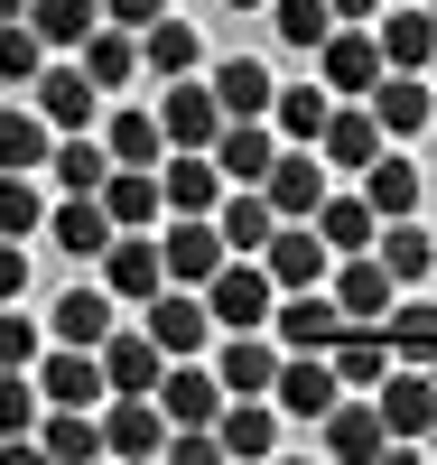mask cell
<instances>
[{"label": "cell", "instance_id": "ee69618b", "mask_svg": "<svg viewBox=\"0 0 437 465\" xmlns=\"http://www.w3.org/2000/svg\"><path fill=\"white\" fill-rule=\"evenodd\" d=\"M37 223H47V196L28 186V168H0V232H10V242H28Z\"/></svg>", "mask_w": 437, "mask_h": 465}, {"label": "cell", "instance_id": "5b68a950", "mask_svg": "<svg viewBox=\"0 0 437 465\" xmlns=\"http://www.w3.org/2000/svg\"><path fill=\"white\" fill-rule=\"evenodd\" d=\"M307 56H316V84H326V94H372V84H382V47H372V28H344V19H335Z\"/></svg>", "mask_w": 437, "mask_h": 465}, {"label": "cell", "instance_id": "e0dca14e", "mask_svg": "<svg viewBox=\"0 0 437 465\" xmlns=\"http://www.w3.org/2000/svg\"><path fill=\"white\" fill-rule=\"evenodd\" d=\"M428 112H437L428 74H401V65H382V84H372V122H382V140H419V131H428Z\"/></svg>", "mask_w": 437, "mask_h": 465}, {"label": "cell", "instance_id": "1f68e13d", "mask_svg": "<svg viewBox=\"0 0 437 465\" xmlns=\"http://www.w3.org/2000/svg\"><path fill=\"white\" fill-rule=\"evenodd\" d=\"M47 149H56L47 112L37 103H0V168H47Z\"/></svg>", "mask_w": 437, "mask_h": 465}, {"label": "cell", "instance_id": "f907efd6", "mask_svg": "<svg viewBox=\"0 0 437 465\" xmlns=\"http://www.w3.org/2000/svg\"><path fill=\"white\" fill-rule=\"evenodd\" d=\"M0 298H28V252L0 232Z\"/></svg>", "mask_w": 437, "mask_h": 465}, {"label": "cell", "instance_id": "484cf974", "mask_svg": "<svg viewBox=\"0 0 437 465\" xmlns=\"http://www.w3.org/2000/svg\"><path fill=\"white\" fill-rule=\"evenodd\" d=\"M47 232L56 252H74V261H103V242H112V214H103V196H65V205H47Z\"/></svg>", "mask_w": 437, "mask_h": 465}, {"label": "cell", "instance_id": "f546056e", "mask_svg": "<svg viewBox=\"0 0 437 465\" xmlns=\"http://www.w3.org/2000/svg\"><path fill=\"white\" fill-rule=\"evenodd\" d=\"M84 74H94V94H122L131 74H140V28L94 19V37H84Z\"/></svg>", "mask_w": 437, "mask_h": 465}, {"label": "cell", "instance_id": "ba28073f", "mask_svg": "<svg viewBox=\"0 0 437 465\" xmlns=\"http://www.w3.org/2000/svg\"><path fill=\"white\" fill-rule=\"evenodd\" d=\"M205 159H214L223 186H261L270 159H280V131H270V112H261V122H223V131L205 140Z\"/></svg>", "mask_w": 437, "mask_h": 465}, {"label": "cell", "instance_id": "5bb4252c", "mask_svg": "<svg viewBox=\"0 0 437 465\" xmlns=\"http://www.w3.org/2000/svg\"><path fill=\"white\" fill-rule=\"evenodd\" d=\"M223 131V103L195 84V74H168V103H158V140L168 149H205Z\"/></svg>", "mask_w": 437, "mask_h": 465}, {"label": "cell", "instance_id": "ab89813d", "mask_svg": "<svg viewBox=\"0 0 437 465\" xmlns=\"http://www.w3.org/2000/svg\"><path fill=\"white\" fill-rule=\"evenodd\" d=\"M37 438V456H56V465H84V456H103V419L94 410H56L47 429H28Z\"/></svg>", "mask_w": 437, "mask_h": 465}, {"label": "cell", "instance_id": "b9f144b4", "mask_svg": "<svg viewBox=\"0 0 437 465\" xmlns=\"http://www.w3.org/2000/svg\"><path fill=\"white\" fill-rule=\"evenodd\" d=\"M19 19L47 37V47H84V37H94V19H103V0H28Z\"/></svg>", "mask_w": 437, "mask_h": 465}, {"label": "cell", "instance_id": "7c38bea8", "mask_svg": "<svg viewBox=\"0 0 437 465\" xmlns=\"http://www.w3.org/2000/svg\"><path fill=\"white\" fill-rule=\"evenodd\" d=\"M168 447V410H158L149 391H112V410H103V456H158Z\"/></svg>", "mask_w": 437, "mask_h": 465}, {"label": "cell", "instance_id": "30bf717a", "mask_svg": "<svg viewBox=\"0 0 437 465\" xmlns=\"http://www.w3.org/2000/svg\"><path fill=\"white\" fill-rule=\"evenodd\" d=\"M261 270H270V289H316L335 270V252L316 242V223H270V242H261Z\"/></svg>", "mask_w": 437, "mask_h": 465}, {"label": "cell", "instance_id": "11a10c76", "mask_svg": "<svg viewBox=\"0 0 437 465\" xmlns=\"http://www.w3.org/2000/svg\"><path fill=\"white\" fill-rule=\"evenodd\" d=\"M19 10H28V0H0V19H19Z\"/></svg>", "mask_w": 437, "mask_h": 465}, {"label": "cell", "instance_id": "277c9868", "mask_svg": "<svg viewBox=\"0 0 437 465\" xmlns=\"http://www.w3.org/2000/svg\"><path fill=\"white\" fill-rule=\"evenodd\" d=\"M372 410H382V429H391V447H419V438H437V381L410 363V372H382L372 381Z\"/></svg>", "mask_w": 437, "mask_h": 465}, {"label": "cell", "instance_id": "d590c367", "mask_svg": "<svg viewBox=\"0 0 437 465\" xmlns=\"http://www.w3.org/2000/svg\"><path fill=\"white\" fill-rule=\"evenodd\" d=\"M326 363H335V381H344V391H372V381L391 372V344H382L372 326H344V335L326 344Z\"/></svg>", "mask_w": 437, "mask_h": 465}, {"label": "cell", "instance_id": "e575fe53", "mask_svg": "<svg viewBox=\"0 0 437 465\" xmlns=\"http://www.w3.org/2000/svg\"><path fill=\"white\" fill-rule=\"evenodd\" d=\"M307 223H316V242H326V252H372V223H382V214H372L363 196H316Z\"/></svg>", "mask_w": 437, "mask_h": 465}, {"label": "cell", "instance_id": "f6af8a7d", "mask_svg": "<svg viewBox=\"0 0 437 465\" xmlns=\"http://www.w3.org/2000/svg\"><path fill=\"white\" fill-rule=\"evenodd\" d=\"M270 28H280V47H316V37H326L335 28V10H326V0H270Z\"/></svg>", "mask_w": 437, "mask_h": 465}, {"label": "cell", "instance_id": "681fc988", "mask_svg": "<svg viewBox=\"0 0 437 465\" xmlns=\"http://www.w3.org/2000/svg\"><path fill=\"white\" fill-rule=\"evenodd\" d=\"M168 465H223V447H214V429H168V447H158Z\"/></svg>", "mask_w": 437, "mask_h": 465}, {"label": "cell", "instance_id": "2e32d148", "mask_svg": "<svg viewBox=\"0 0 437 465\" xmlns=\"http://www.w3.org/2000/svg\"><path fill=\"white\" fill-rule=\"evenodd\" d=\"M28 103L47 112V131H94V74L84 65H37V84H28Z\"/></svg>", "mask_w": 437, "mask_h": 465}, {"label": "cell", "instance_id": "4dcf8cb0", "mask_svg": "<svg viewBox=\"0 0 437 465\" xmlns=\"http://www.w3.org/2000/svg\"><path fill=\"white\" fill-rule=\"evenodd\" d=\"M270 223H280V214H270L261 186H223V196H214V232H223V252H261V242H270Z\"/></svg>", "mask_w": 437, "mask_h": 465}, {"label": "cell", "instance_id": "816d5d0a", "mask_svg": "<svg viewBox=\"0 0 437 465\" xmlns=\"http://www.w3.org/2000/svg\"><path fill=\"white\" fill-rule=\"evenodd\" d=\"M158 10H168V0H103V19H112V28H149Z\"/></svg>", "mask_w": 437, "mask_h": 465}, {"label": "cell", "instance_id": "6f0895ef", "mask_svg": "<svg viewBox=\"0 0 437 465\" xmlns=\"http://www.w3.org/2000/svg\"><path fill=\"white\" fill-rule=\"evenodd\" d=\"M428 19H437V0H428Z\"/></svg>", "mask_w": 437, "mask_h": 465}, {"label": "cell", "instance_id": "4316f807", "mask_svg": "<svg viewBox=\"0 0 437 465\" xmlns=\"http://www.w3.org/2000/svg\"><path fill=\"white\" fill-rule=\"evenodd\" d=\"M140 65L158 74V84H168V74H195V65H205V37H195L177 10H158V19L140 28Z\"/></svg>", "mask_w": 437, "mask_h": 465}, {"label": "cell", "instance_id": "ac0fdd59", "mask_svg": "<svg viewBox=\"0 0 437 465\" xmlns=\"http://www.w3.org/2000/svg\"><path fill=\"white\" fill-rule=\"evenodd\" d=\"M372 261L391 270V289H419L437 270V232H419V214H391V223H372Z\"/></svg>", "mask_w": 437, "mask_h": 465}, {"label": "cell", "instance_id": "836d02e7", "mask_svg": "<svg viewBox=\"0 0 437 465\" xmlns=\"http://www.w3.org/2000/svg\"><path fill=\"white\" fill-rule=\"evenodd\" d=\"M47 168H56V186H65V196H94V186H103V168H112V149H103L94 131H56Z\"/></svg>", "mask_w": 437, "mask_h": 465}, {"label": "cell", "instance_id": "c3c4849f", "mask_svg": "<svg viewBox=\"0 0 437 465\" xmlns=\"http://www.w3.org/2000/svg\"><path fill=\"white\" fill-rule=\"evenodd\" d=\"M0 363H19V372L37 363V326L19 317V298H0Z\"/></svg>", "mask_w": 437, "mask_h": 465}, {"label": "cell", "instance_id": "9a60e30c", "mask_svg": "<svg viewBox=\"0 0 437 465\" xmlns=\"http://www.w3.org/2000/svg\"><path fill=\"white\" fill-rule=\"evenodd\" d=\"M344 391L326 354H280V372H270V401H280V419H326V401Z\"/></svg>", "mask_w": 437, "mask_h": 465}, {"label": "cell", "instance_id": "44dd1931", "mask_svg": "<svg viewBox=\"0 0 437 465\" xmlns=\"http://www.w3.org/2000/svg\"><path fill=\"white\" fill-rule=\"evenodd\" d=\"M270 372H280V344H270L261 326L223 335V354H214V381H223V401H252V391H270Z\"/></svg>", "mask_w": 437, "mask_h": 465}, {"label": "cell", "instance_id": "f35d334b", "mask_svg": "<svg viewBox=\"0 0 437 465\" xmlns=\"http://www.w3.org/2000/svg\"><path fill=\"white\" fill-rule=\"evenodd\" d=\"M103 149H112V168H158V159H168L158 112H112V122H103Z\"/></svg>", "mask_w": 437, "mask_h": 465}, {"label": "cell", "instance_id": "7bdbcfd3", "mask_svg": "<svg viewBox=\"0 0 437 465\" xmlns=\"http://www.w3.org/2000/svg\"><path fill=\"white\" fill-rule=\"evenodd\" d=\"M37 65H47V37H37L28 19H0V84H37Z\"/></svg>", "mask_w": 437, "mask_h": 465}, {"label": "cell", "instance_id": "60d3db41", "mask_svg": "<svg viewBox=\"0 0 437 465\" xmlns=\"http://www.w3.org/2000/svg\"><path fill=\"white\" fill-rule=\"evenodd\" d=\"M103 335H112V289H65L56 298V344H84L94 354Z\"/></svg>", "mask_w": 437, "mask_h": 465}, {"label": "cell", "instance_id": "83f0119b", "mask_svg": "<svg viewBox=\"0 0 437 465\" xmlns=\"http://www.w3.org/2000/svg\"><path fill=\"white\" fill-rule=\"evenodd\" d=\"M372 47H382V65L428 74V56H437V19H428V0H419V10H391V19L372 28Z\"/></svg>", "mask_w": 437, "mask_h": 465}, {"label": "cell", "instance_id": "d4e9b609", "mask_svg": "<svg viewBox=\"0 0 437 465\" xmlns=\"http://www.w3.org/2000/svg\"><path fill=\"white\" fill-rule=\"evenodd\" d=\"M419 196H428V177L401 159V149H372V159H363V205L391 223V214H419Z\"/></svg>", "mask_w": 437, "mask_h": 465}, {"label": "cell", "instance_id": "7a4b0ae2", "mask_svg": "<svg viewBox=\"0 0 437 465\" xmlns=\"http://www.w3.org/2000/svg\"><path fill=\"white\" fill-rule=\"evenodd\" d=\"M140 307H149L140 326H149V344H158V354H168V363H177V354H205V344H214V317H205V289H177V280H158V289H149Z\"/></svg>", "mask_w": 437, "mask_h": 465}, {"label": "cell", "instance_id": "9c48e42d", "mask_svg": "<svg viewBox=\"0 0 437 465\" xmlns=\"http://www.w3.org/2000/svg\"><path fill=\"white\" fill-rule=\"evenodd\" d=\"M158 410H168V429H214V410H223V381L195 363V354H177L168 372H158V391H149Z\"/></svg>", "mask_w": 437, "mask_h": 465}, {"label": "cell", "instance_id": "f1b7e54d", "mask_svg": "<svg viewBox=\"0 0 437 465\" xmlns=\"http://www.w3.org/2000/svg\"><path fill=\"white\" fill-rule=\"evenodd\" d=\"M103 214H112V232H140V223H158V168H103Z\"/></svg>", "mask_w": 437, "mask_h": 465}, {"label": "cell", "instance_id": "9f6ffc18", "mask_svg": "<svg viewBox=\"0 0 437 465\" xmlns=\"http://www.w3.org/2000/svg\"><path fill=\"white\" fill-rule=\"evenodd\" d=\"M428 94H437V56H428Z\"/></svg>", "mask_w": 437, "mask_h": 465}, {"label": "cell", "instance_id": "74e56055", "mask_svg": "<svg viewBox=\"0 0 437 465\" xmlns=\"http://www.w3.org/2000/svg\"><path fill=\"white\" fill-rule=\"evenodd\" d=\"M326 112H335V94H326V84H280V94H270V131H280V140H307V149H316Z\"/></svg>", "mask_w": 437, "mask_h": 465}, {"label": "cell", "instance_id": "7dc6e473", "mask_svg": "<svg viewBox=\"0 0 437 465\" xmlns=\"http://www.w3.org/2000/svg\"><path fill=\"white\" fill-rule=\"evenodd\" d=\"M37 429V381L19 363H0V438H28Z\"/></svg>", "mask_w": 437, "mask_h": 465}, {"label": "cell", "instance_id": "ffe728a7", "mask_svg": "<svg viewBox=\"0 0 437 465\" xmlns=\"http://www.w3.org/2000/svg\"><path fill=\"white\" fill-rule=\"evenodd\" d=\"M94 363H103V391H158V372H168V354L149 344V326H140V335L112 326V335L94 344Z\"/></svg>", "mask_w": 437, "mask_h": 465}, {"label": "cell", "instance_id": "bcb514c9", "mask_svg": "<svg viewBox=\"0 0 437 465\" xmlns=\"http://www.w3.org/2000/svg\"><path fill=\"white\" fill-rule=\"evenodd\" d=\"M382 326L401 335L410 363H437V307H419V298H410V307H382Z\"/></svg>", "mask_w": 437, "mask_h": 465}, {"label": "cell", "instance_id": "8d00e7d4", "mask_svg": "<svg viewBox=\"0 0 437 465\" xmlns=\"http://www.w3.org/2000/svg\"><path fill=\"white\" fill-rule=\"evenodd\" d=\"M158 280H168V270H158V242H122V232L103 242V289L112 298H149Z\"/></svg>", "mask_w": 437, "mask_h": 465}, {"label": "cell", "instance_id": "cb8c5ba5", "mask_svg": "<svg viewBox=\"0 0 437 465\" xmlns=\"http://www.w3.org/2000/svg\"><path fill=\"white\" fill-rule=\"evenodd\" d=\"M335 307H344V326H382V307H391V270L372 252H335Z\"/></svg>", "mask_w": 437, "mask_h": 465}, {"label": "cell", "instance_id": "8992f818", "mask_svg": "<svg viewBox=\"0 0 437 465\" xmlns=\"http://www.w3.org/2000/svg\"><path fill=\"white\" fill-rule=\"evenodd\" d=\"M316 447H326L335 465H372V456H391V429H382V410L372 401H326V419H316Z\"/></svg>", "mask_w": 437, "mask_h": 465}, {"label": "cell", "instance_id": "52a82bcc", "mask_svg": "<svg viewBox=\"0 0 437 465\" xmlns=\"http://www.w3.org/2000/svg\"><path fill=\"white\" fill-rule=\"evenodd\" d=\"M261 196H270V214H280V223H307V214H316V196H326V159H316L307 140H289L280 159H270Z\"/></svg>", "mask_w": 437, "mask_h": 465}, {"label": "cell", "instance_id": "3957f363", "mask_svg": "<svg viewBox=\"0 0 437 465\" xmlns=\"http://www.w3.org/2000/svg\"><path fill=\"white\" fill-rule=\"evenodd\" d=\"M270 335H280V354H326L344 335V307L326 289H280L270 298Z\"/></svg>", "mask_w": 437, "mask_h": 465}, {"label": "cell", "instance_id": "d6a6232c", "mask_svg": "<svg viewBox=\"0 0 437 465\" xmlns=\"http://www.w3.org/2000/svg\"><path fill=\"white\" fill-rule=\"evenodd\" d=\"M372 149H382V122H372V112H326V131H316V159H326V168H353V177H363Z\"/></svg>", "mask_w": 437, "mask_h": 465}, {"label": "cell", "instance_id": "603a6c76", "mask_svg": "<svg viewBox=\"0 0 437 465\" xmlns=\"http://www.w3.org/2000/svg\"><path fill=\"white\" fill-rule=\"evenodd\" d=\"M205 94L223 103V122H261L280 84H270V65H261V56H223V65L205 74Z\"/></svg>", "mask_w": 437, "mask_h": 465}, {"label": "cell", "instance_id": "f5cc1de1", "mask_svg": "<svg viewBox=\"0 0 437 465\" xmlns=\"http://www.w3.org/2000/svg\"><path fill=\"white\" fill-rule=\"evenodd\" d=\"M326 10H335V19H372L382 0H326Z\"/></svg>", "mask_w": 437, "mask_h": 465}, {"label": "cell", "instance_id": "7402d4cb", "mask_svg": "<svg viewBox=\"0 0 437 465\" xmlns=\"http://www.w3.org/2000/svg\"><path fill=\"white\" fill-rule=\"evenodd\" d=\"M214 447H223V456H270V447H280V401H270V391L223 401V410H214Z\"/></svg>", "mask_w": 437, "mask_h": 465}, {"label": "cell", "instance_id": "d6986e66", "mask_svg": "<svg viewBox=\"0 0 437 465\" xmlns=\"http://www.w3.org/2000/svg\"><path fill=\"white\" fill-rule=\"evenodd\" d=\"M214 196H223V177H214L205 149H168L158 159V205L168 214H214Z\"/></svg>", "mask_w": 437, "mask_h": 465}, {"label": "cell", "instance_id": "4fadbf2b", "mask_svg": "<svg viewBox=\"0 0 437 465\" xmlns=\"http://www.w3.org/2000/svg\"><path fill=\"white\" fill-rule=\"evenodd\" d=\"M28 381H37V401H56V410H94V401H103V363L84 354V344H56V354H37Z\"/></svg>", "mask_w": 437, "mask_h": 465}, {"label": "cell", "instance_id": "db71d44e", "mask_svg": "<svg viewBox=\"0 0 437 465\" xmlns=\"http://www.w3.org/2000/svg\"><path fill=\"white\" fill-rule=\"evenodd\" d=\"M223 10H270V0H223Z\"/></svg>", "mask_w": 437, "mask_h": 465}, {"label": "cell", "instance_id": "8fae6325", "mask_svg": "<svg viewBox=\"0 0 437 465\" xmlns=\"http://www.w3.org/2000/svg\"><path fill=\"white\" fill-rule=\"evenodd\" d=\"M214 261H223V232H214V214H168L158 270H168L177 289H205V280H214Z\"/></svg>", "mask_w": 437, "mask_h": 465}, {"label": "cell", "instance_id": "6da1fadb", "mask_svg": "<svg viewBox=\"0 0 437 465\" xmlns=\"http://www.w3.org/2000/svg\"><path fill=\"white\" fill-rule=\"evenodd\" d=\"M270 270H261V252H223L214 261V280H205V317L223 326V335H243V326H270Z\"/></svg>", "mask_w": 437, "mask_h": 465}]
</instances>
